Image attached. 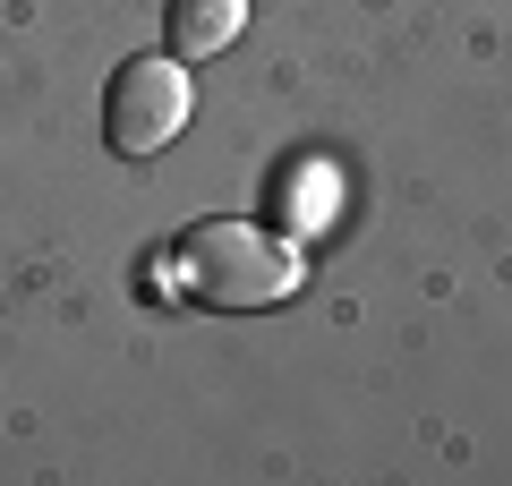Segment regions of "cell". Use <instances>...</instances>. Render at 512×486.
<instances>
[{
  "instance_id": "6da1fadb",
  "label": "cell",
  "mask_w": 512,
  "mask_h": 486,
  "mask_svg": "<svg viewBox=\"0 0 512 486\" xmlns=\"http://www.w3.org/2000/svg\"><path fill=\"white\" fill-rule=\"evenodd\" d=\"M171 282H180V299L222 307V316L282 307L299 290V248L282 231H256V222H197L171 248Z\"/></svg>"
},
{
  "instance_id": "7a4b0ae2",
  "label": "cell",
  "mask_w": 512,
  "mask_h": 486,
  "mask_svg": "<svg viewBox=\"0 0 512 486\" xmlns=\"http://www.w3.org/2000/svg\"><path fill=\"white\" fill-rule=\"evenodd\" d=\"M188 103H197L188 60H171V52L120 60V77H111V94H103V145H111V154H128V162L163 154V145L188 128Z\"/></svg>"
},
{
  "instance_id": "3957f363",
  "label": "cell",
  "mask_w": 512,
  "mask_h": 486,
  "mask_svg": "<svg viewBox=\"0 0 512 486\" xmlns=\"http://www.w3.org/2000/svg\"><path fill=\"white\" fill-rule=\"evenodd\" d=\"M239 26H248V0H171V60H214L239 43Z\"/></svg>"
},
{
  "instance_id": "277c9868",
  "label": "cell",
  "mask_w": 512,
  "mask_h": 486,
  "mask_svg": "<svg viewBox=\"0 0 512 486\" xmlns=\"http://www.w3.org/2000/svg\"><path fill=\"white\" fill-rule=\"evenodd\" d=\"M342 205V180H333V162H299L291 180H282V231L291 239H316Z\"/></svg>"
}]
</instances>
